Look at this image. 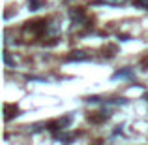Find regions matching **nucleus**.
I'll return each instance as SVG.
<instances>
[{
	"instance_id": "0eeeda50",
	"label": "nucleus",
	"mask_w": 148,
	"mask_h": 145,
	"mask_svg": "<svg viewBox=\"0 0 148 145\" xmlns=\"http://www.w3.org/2000/svg\"><path fill=\"white\" fill-rule=\"evenodd\" d=\"M69 17L71 19H83V13L81 11H69Z\"/></svg>"
},
{
	"instance_id": "39448f33",
	"label": "nucleus",
	"mask_w": 148,
	"mask_h": 145,
	"mask_svg": "<svg viewBox=\"0 0 148 145\" xmlns=\"http://www.w3.org/2000/svg\"><path fill=\"white\" fill-rule=\"evenodd\" d=\"M135 6H139V8H145V10H148V0H135Z\"/></svg>"
},
{
	"instance_id": "f03ea898",
	"label": "nucleus",
	"mask_w": 148,
	"mask_h": 145,
	"mask_svg": "<svg viewBox=\"0 0 148 145\" xmlns=\"http://www.w3.org/2000/svg\"><path fill=\"white\" fill-rule=\"evenodd\" d=\"M131 76H133V70L124 68V70H120V72H116L114 76H112V79H122V77H131Z\"/></svg>"
},
{
	"instance_id": "f257e3e1",
	"label": "nucleus",
	"mask_w": 148,
	"mask_h": 145,
	"mask_svg": "<svg viewBox=\"0 0 148 145\" xmlns=\"http://www.w3.org/2000/svg\"><path fill=\"white\" fill-rule=\"evenodd\" d=\"M68 60L69 62H86V60H90V55L83 53V51H73V53L68 55Z\"/></svg>"
},
{
	"instance_id": "423d86ee",
	"label": "nucleus",
	"mask_w": 148,
	"mask_h": 145,
	"mask_svg": "<svg viewBox=\"0 0 148 145\" xmlns=\"http://www.w3.org/2000/svg\"><path fill=\"white\" fill-rule=\"evenodd\" d=\"M4 62H6L8 66H15V60H11V58H10V55H8V53H4Z\"/></svg>"
},
{
	"instance_id": "7ed1b4c3",
	"label": "nucleus",
	"mask_w": 148,
	"mask_h": 145,
	"mask_svg": "<svg viewBox=\"0 0 148 145\" xmlns=\"http://www.w3.org/2000/svg\"><path fill=\"white\" fill-rule=\"evenodd\" d=\"M94 4H105V6H122V4H126V0H96Z\"/></svg>"
},
{
	"instance_id": "20e7f679",
	"label": "nucleus",
	"mask_w": 148,
	"mask_h": 145,
	"mask_svg": "<svg viewBox=\"0 0 148 145\" xmlns=\"http://www.w3.org/2000/svg\"><path fill=\"white\" fill-rule=\"evenodd\" d=\"M43 4H45V0H28V8L32 11H38Z\"/></svg>"
}]
</instances>
